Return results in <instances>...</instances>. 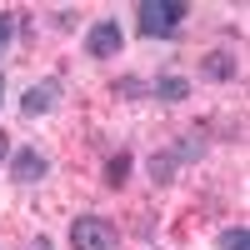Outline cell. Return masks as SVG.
I'll list each match as a JSON object with an SVG mask.
<instances>
[{
  "label": "cell",
  "mask_w": 250,
  "mask_h": 250,
  "mask_svg": "<svg viewBox=\"0 0 250 250\" xmlns=\"http://www.w3.org/2000/svg\"><path fill=\"white\" fill-rule=\"evenodd\" d=\"M185 0H140L135 5V25L145 40H170L180 30V20H185Z\"/></svg>",
  "instance_id": "cell-1"
},
{
  "label": "cell",
  "mask_w": 250,
  "mask_h": 250,
  "mask_svg": "<svg viewBox=\"0 0 250 250\" xmlns=\"http://www.w3.org/2000/svg\"><path fill=\"white\" fill-rule=\"evenodd\" d=\"M70 250H120V230L105 215H75L70 220Z\"/></svg>",
  "instance_id": "cell-2"
},
{
  "label": "cell",
  "mask_w": 250,
  "mask_h": 250,
  "mask_svg": "<svg viewBox=\"0 0 250 250\" xmlns=\"http://www.w3.org/2000/svg\"><path fill=\"white\" fill-rule=\"evenodd\" d=\"M115 50H125V30H120L115 15H105V20H95V25L85 30V55L90 60H110Z\"/></svg>",
  "instance_id": "cell-3"
},
{
  "label": "cell",
  "mask_w": 250,
  "mask_h": 250,
  "mask_svg": "<svg viewBox=\"0 0 250 250\" xmlns=\"http://www.w3.org/2000/svg\"><path fill=\"white\" fill-rule=\"evenodd\" d=\"M60 95H65V85H60V75H40L35 80V85L25 90V95H20V115H50L55 105H60Z\"/></svg>",
  "instance_id": "cell-4"
},
{
  "label": "cell",
  "mask_w": 250,
  "mask_h": 250,
  "mask_svg": "<svg viewBox=\"0 0 250 250\" xmlns=\"http://www.w3.org/2000/svg\"><path fill=\"white\" fill-rule=\"evenodd\" d=\"M45 175H50V160L40 155L35 145H25V150L10 155V180H15V185H40Z\"/></svg>",
  "instance_id": "cell-5"
},
{
  "label": "cell",
  "mask_w": 250,
  "mask_h": 250,
  "mask_svg": "<svg viewBox=\"0 0 250 250\" xmlns=\"http://www.w3.org/2000/svg\"><path fill=\"white\" fill-rule=\"evenodd\" d=\"M145 175H150V185H155V190H165V185H175V175H180V160H175L170 150H155L150 160H145Z\"/></svg>",
  "instance_id": "cell-6"
},
{
  "label": "cell",
  "mask_w": 250,
  "mask_h": 250,
  "mask_svg": "<svg viewBox=\"0 0 250 250\" xmlns=\"http://www.w3.org/2000/svg\"><path fill=\"white\" fill-rule=\"evenodd\" d=\"M150 95L165 100V105H180V100L190 95V80H185V75H155L150 80Z\"/></svg>",
  "instance_id": "cell-7"
},
{
  "label": "cell",
  "mask_w": 250,
  "mask_h": 250,
  "mask_svg": "<svg viewBox=\"0 0 250 250\" xmlns=\"http://www.w3.org/2000/svg\"><path fill=\"white\" fill-rule=\"evenodd\" d=\"M200 70L210 75V80H235V75H240V55H235V50H210Z\"/></svg>",
  "instance_id": "cell-8"
},
{
  "label": "cell",
  "mask_w": 250,
  "mask_h": 250,
  "mask_svg": "<svg viewBox=\"0 0 250 250\" xmlns=\"http://www.w3.org/2000/svg\"><path fill=\"white\" fill-rule=\"evenodd\" d=\"M100 180H105L110 190H125V180H130V150H115L105 160V170H100Z\"/></svg>",
  "instance_id": "cell-9"
},
{
  "label": "cell",
  "mask_w": 250,
  "mask_h": 250,
  "mask_svg": "<svg viewBox=\"0 0 250 250\" xmlns=\"http://www.w3.org/2000/svg\"><path fill=\"white\" fill-rule=\"evenodd\" d=\"M180 165H195V160H205V135L200 130H185L180 140H175V150H170Z\"/></svg>",
  "instance_id": "cell-10"
},
{
  "label": "cell",
  "mask_w": 250,
  "mask_h": 250,
  "mask_svg": "<svg viewBox=\"0 0 250 250\" xmlns=\"http://www.w3.org/2000/svg\"><path fill=\"white\" fill-rule=\"evenodd\" d=\"M215 245L220 250H250V230H245V225H225Z\"/></svg>",
  "instance_id": "cell-11"
},
{
  "label": "cell",
  "mask_w": 250,
  "mask_h": 250,
  "mask_svg": "<svg viewBox=\"0 0 250 250\" xmlns=\"http://www.w3.org/2000/svg\"><path fill=\"white\" fill-rule=\"evenodd\" d=\"M110 90H115V95H125V100H135V95H150V85H145V80H135V75H125V80H115Z\"/></svg>",
  "instance_id": "cell-12"
},
{
  "label": "cell",
  "mask_w": 250,
  "mask_h": 250,
  "mask_svg": "<svg viewBox=\"0 0 250 250\" xmlns=\"http://www.w3.org/2000/svg\"><path fill=\"white\" fill-rule=\"evenodd\" d=\"M10 35H15V15H10V10H0V55L10 50Z\"/></svg>",
  "instance_id": "cell-13"
},
{
  "label": "cell",
  "mask_w": 250,
  "mask_h": 250,
  "mask_svg": "<svg viewBox=\"0 0 250 250\" xmlns=\"http://www.w3.org/2000/svg\"><path fill=\"white\" fill-rule=\"evenodd\" d=\"M75 20H80V10H70V5H55V25H60V30H70Z\"/></svg>",
  "instance_id": "cell-14"
},
{
  "label": "cell",
  "mask_w": 250,
  "mask_h": 250,
  "mask_svg": "<svg viewBox=\"0 0 250 250\" xmlns=\"http://www.w3.org/2000/svg\"><path fill=\"white\" fill-rule=\"evenodd\" d=\"M25 250H55V245H50V240H45V235H35V240H30V245H25Z\"/></svg>",
  "instance_id": "cell-15"
},
{
  "label": "cell",
  "mask_w": 250,
  "mask_h": 250,
  "mask_svg": "<svg viewBox=\"0 0 250 250\" xmlns=\"http://www.w3.org/2000/svg\"><path fill=\"white\" fill-rule=\"evenodd\" d=\"M10 160V140H5V130H0V165Z\"/></svg>",
  "instance_id": "cell-16"
},
{
  "label": "cell",
  "mask_w": 250,
  "mask_h": 250,
  "mask_svg": "<svg viewBox=\"0 0 250 250\" xmlns=\"http://www.w3.org/2000/svg\"><path fill=\"white\" fill-rule=\"evenodd\" d=\"M0 105H5V75H0Z\"/></svg>",
  "instance_id": "cell-17"
}]
</instances>
